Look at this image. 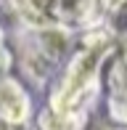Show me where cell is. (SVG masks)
Returning a JSON list of instances; mask_svg holds the SVG:
<instances>
[{"mask_svg":"<svg viewBox=\"0 0 127 130\" xmlns=\"http://www.w3.org/2000/svg\"><path fill=\"white\" fill-rule=\"evenodd\" d=\"M114 48L111 29H98L88 35L82 48L74 53L69 67L64 69V77L56 85L50 106L40 117V127L45 130H79L85 114L90 109V101L98 88V72L103 58Z\"/></svg>","mask_w":127,"mask_h":130,"instance_id":"cell-1","label":"cell"},{"mask_svg":"<svg viewBox=\"0 0 127 130\" xmlns=\"http://www.w3.org/2000/svg\"><path fill=\"white\" fill-rule=\"evenodd\" d=\"M19 16L37 29L85 27L106 13L103 0H13Z\"/></svg>","mask_w":127,"mask_h":130,"instance_id":"cell-2","label":"cell"},{"mask_svg":"<svg viewBox=\"0 0 127 130\" xmlns=\"http://www.w3.org/2000/svg\"><path fill=\"white\" fill-rule=\"evenodd\" d=\"M27 114H29V104L27 96L13 80L0 82V120L5 125H24Z\"/></svg>","mask_w":127,"mask_h":130,"instance_id":"cell-3","label":"cell"},{"mask_svg":"<svg viewBox=\"0 0 127 130\" xmlns=\"http://www.w3.org/2000/svg\"><path fill=\"white\" fill-rule=\"evenodd\" d=\"M5 64V51H3V35H0V67Z\"/></svg>","mask_w":127,"mask_h":130,"instance_id":"cell-4","label":"cell"},{"mask_svg":"<svg viewBox=\"0 0 127 130\" xmlns=\"http://www.w3.org/2000/svg\"><path fill=\"white\" fill-rule=\"evenodd\" d=\"M21 127H24V125H5V122L0 125V130H21Z\"/></svg>","mask_w":127,"mask_h":130,"instance_id":"cell-5","label":"cell"}]
</instances>
